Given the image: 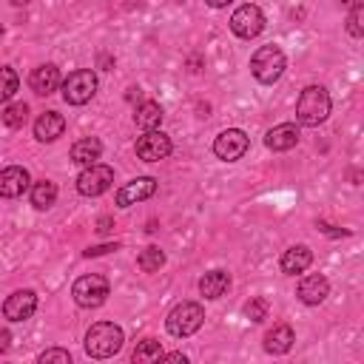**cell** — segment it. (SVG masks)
Masks as SVG:
<instances>
[{"label": "cell", "instance_id": "cell-35", "mask_svg": "<svg viewBox=\"0 0 364 364\" xmlns=\"http://www.w3.org/2000/svg\"><path fill=\"white\" fill-rule=\"evenodd\" d=\"M108 225H111V219H100V230H102V233L108 230Z\"/></svg>", "mask_w": 364, "mask_h": 364}, {"label": "cell", "instance_id": "cell-26", "mask_svg": "<svg viewBox=\"0 0 364 364\" xmlns=\"http://www.w3.org/2000/svg\"><path fill=\"white\" fill-rule=\"evenodd\" d=\"M17 88H20V77H17V71L9 68V65H3V68H0V102H9V100L14 97Z\"/></svg>", "mask_w": 364, "mask_h": 364}, {"label": "cell", "instance_id": "cell-34", "mask_svg": "<svg viewBox=\"0 0 364 364\" xmlns=\"http://www.w3.org/2000/svg\"><path fill=\"white\" fill-rule=\"evenodd\" d=\"M205 3H208L210 9H225V6H230L233 0H205Z\"/></svg>", "mask_w": 364, "mask_h": 364}, {"label": "cell", "instance_id": "cell-22", "mask_svg": "<svg viewBox=\"0 0 364 364\" xmlns=\"http://www.w3.org/2000/svg\"><path fill=\"white\" fill-rule=\"evenodd\" d=\"M228 287H230V276L225 270H210L199 279V293L205 299H219L228 293Z\"/></svg>", "mask_w": 364, "mask_h": 364}, {"label": "cell", "instance_id": "cell-30", "mask_svg": "<svg viewBox=\"0 0 364 364\" xmlns=\"http://www.w3.org/2000/svg\"><path fill=\"white\" fill-rule=\"evenodd\" d=\"M37 361L40 364H71V353L68 350H46V353H40L37 355Z\"/></svg>", "mask_w": 364, "mask_h": 364}, {"label": "cell", "instance_id": "cell-12", "mask_svg": "<svg viewBox=\"0 0 364 364\" xmlns=\"http://www.w3.org/2000/svg\"><path fill=\"white\" fill-rule=\"evenodd\" d=\"M34 310H37V293L34 290H14L6 301H3V316L9 318V321H26V318H31L34 316Z\"/></svg>", "mask_w": 364, "mask_h": 364}, {"label": "cell", "instance_id": "cell-25", "mask_svg": "<svg viewBox=\"0 0 364 364\" xmlns=\"http://www.w3.org/2000/svg\"><path fill=\"white\" fill-rule=\"evenodd\" d=\"M159 355H162V347H159V341L156 338H142L139 344H136V350H134V361H139V364H145V361H159Z\"/></svg>", "mask_w": 364, "mask_h": 364}, {"label": "cell", "instance_id": "cell-27", "mask_svg": "<svg viewBox=\"0 0 364 364\" xmlns=\"http://www.w3.org/2000/svg\"><path fill=\"white\" fill-rule=\"evenodd\" d=\"M26 119H28V105H26V102H11V105L3 111V125H6V128H20Z\"/></svg>", "mask_w": 364, "mask_h": 364}, {"label": "cell", "instance_id": "cell-19", "mask_svg": "<svg viewBox=\"0 0 364 364\" xmlns=\"http://www.w3.org/2000/svg\"><path fill=\"white\" fill-rule=\"evenodd\" d=\"M296 336H293V327L290 324H276L273 330L264 333V353L270 355H284L290 347H293Z\"/></svg>", "mask_w": 364, "mask_h": 364}, {"label": "cell", "instance_id": "cell-3", "mask_svg": "<svg viewBox=\"0 0 364 364\" xmlns=\"http://www.w3.org/2000/svg\"><path fill=\"white\" fill-rule=\"evenodd\" d=\"M284 68H287V60H284V51L279 46H262L250 57V74L262 85H273L284 74Z\"/></svg>", "mask_w": 364, "mask_h": 364}, {"label": "cell", "instance_id": "cell-36", "mask_svg": "<svg viewBox=\"0 0 364 364\" xmlns=\"http://www.w3.org/2000/svg\"><path fill=\"white\" fill-rule=\"evenodd\" d=\"M31 0H11V6H28Z\"/></svg>", "mask_w": 364, "mask_h": 364}, {"label": "cell", "instance_id": "cell-17", "mask_svg": "<svg viewBox=\"0 0 364 364\" xmlns=\"http://www.w3.org/2000/svg\"><path fill=\"white\" fill-rule=\"evenodd\" d=\"M296 142H299V125L296 122H282L264 134V145L270 151H290V148H296Z\"/></svg>", "mask_w": 364, "mask_h": 364}, {"label": "cell", "instance_id": "cell-4", "mask_svg": "<svg viewBox=\"0 0 364 364\" xmlns=\"http://www.w3.org/2000/svg\"><path fill=\"white\" fill-rule=\"evenodd\" d=\"M202 321H205V310H202V304H196V301H179V304L168 313L165 327H168L171 336H176V338H188V336H193V333L202 327Z\"/></svg>", "mask_w": 364, "mask_h": 364}, {"label": "cell", "instance_id": "cell-2", "mask_svg": "<svg viewBox=\"0 0 364 364\" xmlns=\"http://www.w3.org/2000/svg\"><path fill=\"white\" fill-rule=\"evenodd\" d=\"M330 117V94L324 85H307L296 102V119L307 128L321 125Z\"/></svg>", "mask_w": 364, "mask_h": 364}, {"label": "cell", "instance_id": "cell-14", "mask_svg": "<svg viewBox=\"0 0 364 364\" xmlns=\"http://www.w3.org/2000/svg\"><path fill=\"white\" fill-rule=\"evenodd\" d=\"M60 68L54 65V63H46V65H37L34 71H31V77H28V88L34 91V94H40V97H48V94H54L57 88H60Z\"/></svg>", "mask_w": 364, "mask_h": 364}, {"label": "cell", "instance_id": "cell-32", "mask_svg": "<svg viewBox=\"0 0 364 364\" xmlns=\"http://www.w3.org/2000/svg\"><path fill=\"white\" fill-rule=\"evenodd\" d=\"M11 347V333L6 327H0V353H6Z\"/></svg>", "mask_w": 364, "mask_h": 364}, {"label": "cell", "instance_id": "cell-11", "mask_svg": "<svg viewBox=\"0 0 364 364\" xmlns=\"http://www.w3.org/2000/svg\"><path fill=\"white\" fill-rule=\"evenodd\" d=\"M156 193V179L154 176H136L131 182H125L117 191V208H131L136 202H145Z\"/></svg>", "mask_w": 364, "mask_h": 364}, {"label": "cell", "instance_id": "cell-37", "mask_svg": "<svg viewBox=\"0 0 364 364\" xmlns=\"http://www.w3.org/2000/svg\"><path fill=\"white\" fill-rule=\"evenodd\" d=\"M338 3H344V6H353V3H355V0H338Z\"/></svg>", "mask_w": 364, "mask_h": 364}, {"label": "cell", "instance_id": "cell-33", "mask_svg": "<svg viewBox=\"0 0 364 364\" xmlns=\"http://www.w3.org/2000/svg\"><path fill=\"white\" fill-rule=\"evenodd\" d=\"M159 358H165V361H182V364H185V361H188V358H185V355H182V353H162V355H159Z\"/></svg>", "mask_w": 364, "mask_h": 364}, {"label": "cell", "instance_id": "cell-16", "mask_svg": "<svg viewBox=\"0 0 364 364\" xmlns=\"http://www.w3.org/2000/svg\"><path fill=\"white\" fill-rule=\"evenodd\" d=\"M65 131V117L57 114V111H43L37 119H34V136L40 142H54L60 139Z\"/></svg>", "mask_w": 364, "mask_h": 364}, {"label": "cell", "instance_id": "cell-23", "mask_svg": "<svg viewBox=\"0 0 364 364\" xmlns=\"http://www.w3.org/2000/svg\"><path fill=\"white\" fill-rule=\"evenodd\" d=\"M57 202V185L51 179H40L31 185V205L37 210H48Z\"/></svg>", "mask_w": 364, "mask_h": 364}, {"label": "cell", "instance_id": "cell-18", "mask_svg": "<svg viewBox=\"0 0 364 364\" xmlns=\"http://www.w3.org/2000/svg\"><path fill=\"white\" fill-rule=\"evenodd\" d=\"M282 273L287 276H296V273H304L310 264H313V250L307 245H293L282 253Z\"/></svg>", "mask_w": 364, "mask_h": 364}, {"label": "cell", "instance_id": "cell-20", "mask_svg": "<svg viewBox=\"0 0 364 364\" xmlns=\"http://www.w3.org/2000/svg\"><path fill=\"white\" fill-rule=\"evenodd\" d=\"M102 156V142L97 136H82L71 145V162L77 165H91Z\"/></svg>", "mask_w": 364, "mask_h": 364}, {"label": "cell", "instance_id": "cell-9", "mask_svg": "<svg viewBox=\"0 0 364 364\" xmlns=\"http://www.w3.org/2000/svg\"><path fill=\"white\" fill-rule=\"evenodd\" d=\"M247 145H250V139H247L245 131L228 128V131H222V134L213 139V154H216L222 162H236V159L245 156Z\"/></svg>", "mask_w": 364, "mask_h": 364}, {"label": "cell", "instance_id": "cell-6", "mask_svg": "<svg viewBox=\"0 0 364 364\" xmlns=\"http://www.w3.org/2000/svg\"><path fill=\"white\" fill-rule=\"evenodd\" d=\"M108 293H111V287H108V279L105 276H97V273H88V276H80L77 282H74V287H71V296H74V301L80 304V307H100V304H105V299H108Z\"/></svg>", "mask_w": 364, "mask_h": 364}, {"label": "cell", "instance_id": "cell-31", "mask_svg": "<svg viewBox=\"0 0 364 364\" xmlns=\"http://www.w3.org/2000/svg\"><path fill=\"white\" fill-rule=\"evenodd\" d=\"M117 247H119L117 242H114V245H100V247H88L82 256H85V259H91V256H102V253H111V250H117Z\"/></svg>", "mask_w": 364, "mask_h": 364}, {"label": "cell", "instance_id": "cell-21", "mask_svg": "<svg viewBox=\"0 0 364 364\" xmlns=\"http://www.w3.org/2000/svg\"><path fill=\"white\" fill-rule=\"evenodd\" d=\"M134 122H136V128H142V131L159 128V122H162V105L154 102V100H142V102L136 105V111H134Z\"/></svg>", "mask_w": 364, "mask_h": 364}, {"label": "cell", "instance_id": "cell-8", "mask_svg": "<svg viewBox=\"0 0 364 364\" xmlns=\"http://www.w3.org/2000/svg\"><path fill=\"white\" fill-rule=\"evenodd\" d=\"M111 182H114V168L100 165V162H91L77 176V191L82 196H100V193H105L111 188Z\"/></svg>", "mask_w": 364, "mask_h": 364}, {"label": "cell", "instance_id": "cell-15", "mask_svg": "<svg viewBox=\"0 0 364 364\" xmlns=\"http://www.w3.org/2000/svg\"><path fill=\"white\" fill-rule=\"evenodd\" d=\"M296 296L304 301V304H321L327 296H330V282L321 276V273H310V276H304L301 282H299V287H296Z\"/></svg>", "mask_w": 364, "mask_h": 364}, {"label": "cell", "instance_id": "cell-7", "mask_svg": "<svg viewBox=\"0 0 364 364\" xmlns=\"http://www.w3.org/2000/svg\"><path fill=\"white\" fill-rule=\"evenodd\" d=\"M262 28H264V14H262V9L253 6V3H245V6H239V9L230 14V31H233L236 37H242V40L259 37Z\"/></svg>", "mask_w": 364, "mask_h": 364}, {"label": "cell", "instance_id": "cell-29", "mask_svg": "<svg viewBox=\"0 0 364 364\" xmlns=\"http://www.w3.org/2000/svg\"><path fill=\"white\" fill-rule=\"evenodd\" d=\"M245 316L250 318V321H264L267 318V301L264 299H250L247 304H245Z\"/></svg>", "mask_w": 364, "mask_h": 364}, {"label": "cell", "instance_id": "cell-24", "mask_svg": "<svg viewBox=\"0 0 364 364\" xmlns=\"http://www.w3.org/2000/svg\"><path fill=\"white\" fill-rule=\"evenodd\" d=\"M162 264H165V253H162L156 245H148V247L136 256V267H139L142 273H156Z\"/></svg>", "mask_w": 364, "mask_h": 364}, {"label": "cell", "instance_id": "cell-1", "mask_svg": "<svg viewBox=\"0 0 364 364\" xmlns=\"http://www.w3.org/2000/svg\"><path fill=\"white\" fill-rule=\"evenodd\" d=\"M125 336H122V327L114 324V321H97L88 327L85 333V353L91 358H111L119 353Z\"/></svg>", "mask_w": 364, "mask_h": 364}, {"label": "cell", "instance_id": "cell-13", "mask_svg": "<svg viewBox=\"0 0 364 364\" xmlns=\"http://www.w3.org/2000/svg\"><path fill=\"white\" fill-rule=\"evenodd\" d=\"M28 182H31V176L23 165H9V168L0 171V196L3 199H17V196H23Z\"/></svg>", "mask_w": 364, "mask_h": 364}, {"label": "cell", "instance_id": "cell-5", "mask_svg": "<svg viewBox=\"0 0 364 364\" xmlns=\"http://www.w3.org/2000/svg\"><path fill=\"white\" fill-rule=\"evenodd\" d=\"M60 85H63V100L68 105H85L97 94V74L91 68H77Z\"/></svg>", "mask_w": 364, "mask_h": 364}, {"label": "cell", "instance_id": "cell-10", "mask_svg": "<svg viewBox=\"0 0 364 364\" xmlns=\"http://www.w3.org/2000/svg\"><path fill=\"white\" fill-rule=\"evenodd\" d=\"M171 136L168 134H162V131H145L139 139H136V156L142 159V162H159V159H165L168 154H171Z\"/></svg>", "mask_w": 364, "mask_h": 364}, {"label": "cell", "instance_id": "cell-38", "mask_svg": "<svg viewBox=\"0 0 364 364\" xmlns=\"http://www.w3.org/2000/svg\"><path fill=\"white\" fill-rule=\"evenodd\" d=\"M0 37H3V26H0Z\"/></svg>", "mask_w": 364, "mask_h": 364}, {"label": "cell", "instance_id": "cell-28", "mask_svg": "<svg viewBox=\"0 0 364 364\" xmlns=\"http://www.w3.org/2000/svg\"><path fill=\"white\" fill-rule=\"evenodd\" d=\"M347 31H350V37H361L364 34V3L361 0L353 3V11L347 17Z\"/></svg>", "mask_w": 364, "mask_h": 364}]
</instances>
